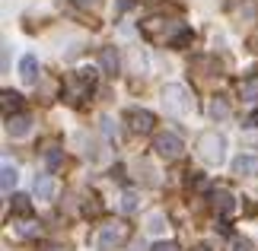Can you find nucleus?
<instances>
[{
  "label": "nucleus",
  "instance_id": "1",
  "mask_svg": "<svg viewBox=\"0 0 258 251\" xmlns=\"http://www.w3.org/2000/svg\"><path fill=\"white\" fill-rule=\"evenodd\" d=\"M127 238H131V226H127L124 219H118V223L102 226V232L96 235V248L99 251H115V248H121Z\"/></svg>",
  "mask_w": 258,
  "mask_h": 251
},
{
  "label": "nucleus",
  "instance_id": "2",
  "mask_svg": "<svg viewBox=\"0 0 258 251\" xmlns=\"http://www.w3.org/2000/svg\"><path fill=\"white\" fill-rule=\"evenodd\" d=\"M163 105H166V112H172V115H188V112H195L191 93H188L185 86H178V83H169V86L163 89Z\"/></svg>",
  "mask_w": 258,
  "mask_h": 251
},
{
  "label": "nucleus",
  "instance_id": "3",
  "mask_svg": "<svg viewBox=\"0 0 258 251\" xmlns=\"http://www.w3.org/2000/svg\"><path fill=\"white\" fill-rule=\"evenodd\" d=\"M198 149H201V156L207 159V162H214V165H220L223 159H226V140L217 134V130H207V134H201V140H198Z\"/></svg>",
  "mask_w": 258,
  "mask_h": 251
},
{
  "label": "nucleus",
  "instance_id": "4",
  "mask_svg": "<svg viewBox=\"0 0 258 251\" xmlns=\"http://www.w3.org/2000/svg\"><path fill=\"white\" fill-rule=\"evenodd\" d=\"M153 146H156V153H160L163 159H178L182 156V140H178L175 134H160Z\"/></svg>",
  "mask_w": 258,
  "mask_h": 251
},
{
  "label": "nucleus",
  "instance_id": "5",
  "mask_svg": "<svg viewBox=\"0 0 258 251\" xmlns=\"http://www.w3.org/2000/svg\"><path fill=\"white\" fill-rule=\"evenodd\" d=\"M127 121H131V130H137V134H150L153 130V115L141 112V108H131V112H127Z\"/></svg>",
  "mask_w": 258,
  "mask_h": 251
},
{
  "label": "nucleus",
  "instance_id": "6",
  "mask_svg": "<svg viewBox=\"0 0 258 251\" xmlns=\"http://www.w3.org/2000/svg\"><path fill=\"white\" fill-rule=\"evenodd\" d=\"M233 172H236V175L258 178V156H236V159H233Z\"/></svg>",
  "mask_w": 258,
  "mask_h": 251
},
{
  "label": "nucleus",
  "instance_id": "7",
  "mask_svg": "<svg viewBox=\"0 0 258 251\" xmlns=\"http://www.w3.org/2000/svg\"><path fill=\"white\" fill-rule=\"evenodd\" d=\"M32 191H35V197H38V200H51V197H54V191H57V185H54V178H51V175H38V178H35V185H32Z\"/></svg>",
  "mask_w": 258,
  "mask_h": 251
},
{
  "label": "nucleus",
  "instance_id": "8",
  "mask_svg": "<svg viewBox=\"0 0 258 251\" xmlns=\"http://www.w3.org/2000/svg\"><path fill=\"white\" fill-rule=\"evenodd\" d=\"M19 76H23L26 83H35V79H38V61L32 54H26L23 61H19Z\"/></svg>",
  "mask_w": 258,
  "mask_h": 251
},
{
  "label": "nucleus",
  "instance_id": "9",
  "mask_svg": "<svg viewBox=\"0 0 258 251\" xmlns=\"http://www.w3.org/2000/svg\"><path fill=\"white\" fill-rule=\"evenodd\" d=\"M29 124H32V118H26V115L7 118V130H10L13 137H26V134H29Z\"/></svg>",
  "mask_w": 258,
  "mask_h": 251
},
{
  "label": "nucleus",
  "instance_id": "10",
  "mask_svg": "<svg viewBox=\"0 0 258 251\" xmlns=\"http://www.w3.org/2000/svg\"><path fill=\"white\" fill-rule=\"evenodd\" d=\"M214 210H220V213L226 216V213H233V194H230V191H217V194H214Z\"/></svg>",
  "mask_w": 258,
  "mask_h": 251
},
{
  "label": "nucleus",
  "instance_id": "11",
  "mask_svg": "<svg viewBox=\"0 0 258 251\" xmlns=\"http://www.w3.org/2000/svg\"><path fill=\"white\" fill-rule=\"evenodd\" d=\"M239 96H242V102H258V76L245 79V83L239 86Z\"/></svg>",
  "mask_w": 258,
  "mask_h": 251
},
{
  "label": "nucleus",
  "instance_id": "12",
  "mask_svg": "<svg viewBox=\"0 0 258 251\" xmlns=\"http://www.w3.org/2000/svg\"><path fill=\"white\" fill-rule=\"evenodd\" d=\"M16 165L10 162V159H4V194H10V191H13V185H16Z\"/></svg>",
  "mask_w": 258,
  "mask_h": 251
},
{
  "label": "nucleus",
  "instance_id": "13",
  "mask_svg": "<svg viewBox=\"0 0 258 251\" xmlns=\"http://www.w3.org/2000/svg\"><path fill=\"white\" fill-rule=\"evenodd\" d=\"M211 118H214V121H223V118H230V105H226L223 99H214V102H211Z\"/></svg>",
  "mask_w": 258,
  "mask_h": 251
},
{
  "label": "nucleus",
  "instance_id": "14",
  "mask_svg": "<svg viewBox=\"0 0 258 251\" xmlns=\"http://www.w3.org/2000/svg\"><path fill=\"white\" fill-rule=\"evenodd\" d=\"M102 67L108 70V73L118 70V51H115V48H102Z\"/></svg>",
  "mask_w": 258,
  "mask_h": 251
},
{
  "label": "nucleus",
  "instance_id": "15",
  "mask_svg": "<svg viewBox=\"0 0 258 251\" xmlns=\"http://www.w3.org/2000/svg\"><path fill=\"white\" fill-rule=\"evenodd\" d=\"M147 229H150L153 235H160L163 229H166V216H163V213H150V219H147Z\"/></svg>",
  "mask_w": 258,
  "mask_h": 251
},
{
  "label": "nucleus",
  "instance_id": "16",
  "mask_svg": "<svg viewBox=\"0 0 258 251\" xmlns=\"http://www.w3.org/2000/svg\"><path fill=\"white\" fill-rule=\"evenodd\" d=\"M121 210H124V213L137 210V194H134V191H124V194H121Z\"/></svg>",
  "mask_w": 258,
  "mask_h": 251
},
{
  "label": "nucleus",
  "instance_id": "17",
  "mask_svg": "<svg viewBox=\"0 0 258 251\" xmlns=\"http://www.w3.org/2000/svg\"><path fill=\"white\" fill-rule=\"evenodd\" d=\"M45 159H48V165H61V153H57V146H48V153H45Z\"/></svg>",
  "mask_w": 258,
  "mask_h": 251
},
{
  "label": "nucleus",
  "instance_id": "18",
  "mask_svg": "<svg viewBox=\"0 0 258 251\" xmlns=\"http://www.w3.org/2000/svg\"><path fill=\"white\" fill-rule=\"evenodd\" d=\"M4 108L10 112V108H19V96L16 93H4Z\"/></svg>",
  "mask_w": 258,
  "mask_h": 251
},
{
  "label": "nucleus",
  "instance_id": "19",
  "mask_svg": "<svg viewBox=\"0 0 258 251\" xmlns=\"http://www.w3.org/2000/svg\"><path fill=\"white\" fill-rule=\"evenodd\" d=\"M16 200V210H19V213H29V210H32V207H29V197H13Z\"/></svg>",
  "mask_w": 258,
  "mask_h": 251
},
{
  "label": "nucleus",
  "instance_id": "20",
  "mask_svg": "<svg viewBox=\"0 0 258 251\" xmlns=\"http://www.w3.org/2000/svg\"><path fill=\"white\" fill-rule=\"evenodd\" d=\"M153 251H178L175 242H160V245H153Z\"/></svg>",
  "mask_w": 258,
  "mask_h": 251
},
{
  "label": "nucleus",
  "instance_id": "21",
  "mask_svg": "<svg viewBox=\"0 0 258 251\" xmlns=\"http://www.w3.org/2000/svg\"><path fill=\"white\" fill-rule=\"evenodd\" d=\"M233 251H252V245H249V242H242V238H239V242H233Z\"/></svg>",
  "mask_w": 258,
  "mask_h": 251
},
{
  "label": "nucleus",
  "instance_id": "22",
  "mask_svg": "<svg viewBox=\"0 0 258 251\" xmlns=\"http://www.w3.org/2000/svg\"><path fill=\"white\" fill-rule=\"evenodd\" d=\"M249 127H258V112H255V115L249 118Z\"/></svg>",
  "mask_w": 258,
  "mask_h": 251
},
{
  "label": "nucleus",
  "instance_id": "23",
  "mask_svg": "<svg viewBox=\"0 0 258 251\" xmlns=\"http://www.w3.org/2000/svg\"><path fill=\"white\" fill-rule=\"evenodd\" d=\"M77 4H99V0H77Z\"/></svg>",
  "mask_w": 258,
  "mask_h": 251
},
{
  "label": "nucleus",
  "instance_id": "24",
  "mask_svg": "<svg viewBox=\"0 0 258 251\" xmlns=\"http://www.w3.org/2000/svg\"><path fill=\"white\" fill-rule=\"evenodd\" d=\"M48 251H64V248H48Z\"/></svg>",
  "mask_w": 258,
  "mask_h": 251
},
{
  "label": "nucleus",
  "instance_id": "25",
  "mask_svg": "<svg viewBox=\"0 0 258 251\" xmlns=\"http://www.w3.org/2000/svg\"><path fill=\"white\" fill-rule=\"evenodd\" d=\"M195 251H207V248H195Z\"/></svg>",
  "mask_w": 258,
  "mask_h": 251
}]
</instances>
